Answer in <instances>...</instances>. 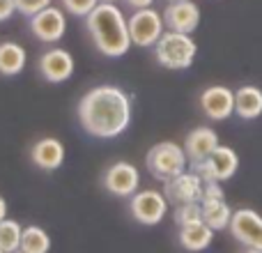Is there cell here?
<instances>
[{"instance_id":"5","label":"cell","mask_w":262,"mask_h":253,"mask_svg":"<svg viewBox=\"0 0 262 253\" xmlns=\"http://www.w3.org/2000/svg\"><path fill=\"white\" fill-rule=\"evenodd\" d=\"M237 168H239V157L232 147L228 145H221L209 154L205 161L191 163V171L198 173L203 182H226L230 177H235Z\"/></svg>"},{"instance_id":"10","label":"cell","mask_w":262,"mask_h":253,"mask_svg":"<svg viewBox=\"0 0 262 253\" xmlns=\"http://www.w3.org/2000/svg\"><path fill=\"white\" fill-rule=\"evenodd\" d=\"M104 186L118 198H131L140 186V173L134 163L129 161H115L104 173Z\"/></svg>"},{"instance_id":"25","label":"cell","mask_w":262,"mask_h":253,"mask_svg":"<svg viewBox=\"0 0 262 253\" xmlns=\"http://www.w3.org/2000/svg\"><path fill=\"white\" fill-rule=\"evenodd\" d=\"M14 3H16V12H21L23 16H35L37 12L49 7L51 0H14Z\"/></svg>"},{"instance_id":"19","label":"cell","mask_w":262,"mask_h":253,"mask_svg":"<svg viewBox=\"0 0 262 253\" xmlns=\"http://www.w3.org/2000/svg\"><path fill=\"white\" fill-rule=\"evenodd\" d=\"M28 62V53L16 41H3L0 44V74L3 76H16L23 72Z\"/></svg>"},{"instance_id":"15","label":"cell","mask_w":262,"mask_h":253,"mask_svg":"<svg viewBox=\"0 0 262 253\" xmlns=\"http://www.w3.org/2000/svg\"><path fill=\"white\" fill-rule=\"evenodd\" d=\"M30 159L39 171H55V168L62 166L64 161V145L60 138H53V136H46V138H39L30 150Z\"/></svg>"},{"instance_id":"7","label":"cell","mask_w":262,"mask_h":253,"mask_svg":"<svg viewBox=\"0 0 262 253\" xmlns=\"http://www.w3.org/2000/svg\"><path fill=\"white\" fill-rule=\"evenodd\" d=\"M129 209L131 217L143 226H157L163 221L168 212V198L161 191L154 189H145V191H136L129 200Z\"/></svg>"},{"instance_id":"2","label":"cell","mask_w":262,"mask_h":253,"mask_svg":"<svg viewBox=\"0 0 262 253\" xmlns=\"http://www.w3.org/2000/svg\"><path fill=\"white\" fill-rule=\"evenodd\" d=\"M85 26L97 51L106 58H122L131 49L127 18L115 3H99L85 16Z\"/></svg>"},{"instance_id":"3","label":"cell","mask_w":262,"mask_h":253,"mask_svg":"<svg viewBox=\"0 0 262 253\" xmlns=\"http://www.w3.org/2000/svg\"><path fill=\"white\" fill-rule=\"evenodd\" d=\"M198 53V44L189 32L166 30L154 44L157 62L166 69H189Z\"/></svg>"},{"instance_id":"24","label":"cell","mask_w":262,"mask_h":253,"mask_svg":"<svg viewBox=\"0 0 262 253\" xmlns=\"http://www.w3.org/2000/svg\"><path fill=\"white\" fill-rule=\"evenodd\" d=\"M99 5V0H62V7L74 16H88Z\"/></svg>"},{"instance_id":"32","label":"cell","mask_w":262,"mask_h":253,"mask_svg":"<svg viewBox=\"0 0 262 253\" xmlns=\"http://www.w3.org/2000/svg\"><path fill=\"white\" fill-rule=\"evenodd\" d=\"M14 253H26V251H21V249H18V251H14Z\"/></svg>"},{"instance_id":"26","label":"cell","mask_w":262,"mask_h":253,"mask_svg":"<svg viewBox=\"0 0 262 253\" xmlns=\"http://www.w3.org/2000/svg\"><path fill=\"white\" fill-rule=\"evenodd\" d=\"M219 198H226V194L221 189V182H205L203 200H219Z\"/></svg>"},{"instance_id":"16","label":"cell","mask_w":262,"mask_h":253,"mask_svg":"<svg viewBox=\"0 0 262 253\" xmlns=\"http://www.w3.org/2000/svg\"><path fill=\"white\" fill-rule=\"evenodd\" d=\"M216 147H219V134L212 126H195L193 131H189V136L184 140V152L191 163L205 161Z\"/></svg>"},{"instance_id":"9","label":"cell","mask_w":262,"mask_h":253,"mask_svg":"<svg viewBox=\"0 0 262 253\" xmlns=\"http://www.w3.org/2000/svg\"><path fill=\"white\" fill-rule=\"evenodd\" d=\"M203 189L205 182L200 180L198 173H180L177 177L163 182V196L168 203L172 205H184V203H200L203 200Z\"/></svg>"},{"instance_id":"29","label":"cell","mask_w":262,"mask_h":253,"mask_svg":"<svg viewBox=\"0 0 262 253\" xmlns=\"http://www.w3.org/2000/svg\"><path fill=\"white\" fill-rule=\"evenodd\" d=\"M3 219H7V200L0 196V221H3Z\"/></svg>"},{"instance_id":"23","label":"cell","mask_w":262,"mask_h":253,"mask_svg":"<svg viewBox=\"0 0 262 253\" xmlns=\"http://www.w3.org/2000/svg\"><path fill=\"white\" fill-rule=\"evenodd\" d=\"M203 219V205L200 203H184V205H175V223L184 226L191 221H200Z\"/></svg>"},{"instance_id":"1","label":"cell","mask_w":262,"mask_h":253,"mask_svg":"<svg viewBox=\"0 0 262 253\" xmlns=\"http://www.w3.org/2000/svg\"><path fill=\"white\" fill-rule=\"evenodd\" d=\"M78 122L95 138H118L131 124V97L118 86H97L78 101Z\"/></svg>"},{"instance_id":"6","label":"cell","mask_w":262,"mask_h":253,"mask_svg":"<svg viewBox=\"0 0 262 253\" xmlns=\"http://www.w3.org/2000/svg\"><path fill=\"white\" fill-rule=\"evenodd\" d=\"M127 26H129V37H131V44L140 46V49H149L159 41V37L163 35V16L152 7H140L136 9L134 14L127 18Z\"/></svg>"},{"instance_id":"13","label":"cell","mask_w":262,"mask_h":253,"mask_svg":"<svg viewBox=\"0 0 262 253\" xmlns=\"http://www.w3.org/2000/svg\"><path fill=\"white\" fill-rule=\"evenodd\" d=\"M37 69L49 83H64L74 74V58L64 49H49L41 53Z\"/></svg>"},{"instance_id":"27","label":"cell","mask_w":262,"mask_h":253,"mask_svg":"<svg viewBox=\"0 0 262 253\" xmlns=\"http://www.w3.org/2000/svg\"><path fill=\"white\" fill-rule=\"evenodd\" d=\"M14 12H16V3L14 0H0V23L12 18Z\"/></svg>"},{"instance_id":"18","label":"cell","mask_w":262,"mask_h":253,"mask_svg":"<svg viewBox=\"0 0 262 253\" xmlns=\"http://www.w3.org/2000/svg\"><path fill=\"white\" fill-rule=\"evenodd\" d=\"M235 113L244 120H255L262 115V90L258 86H242L235 92Z\"/></svg>"},{"instance_id":"8","label":"cell","mask_w":262,"mask_h":253,"mask_svg":"<svg viewBox=\"0 0 262 253\" xmlns=\"http://www.w3.org/2000/svg\"><path fill=\"white\" fill-rule=\"evenodd\" d=\"M30 30L44 44H55L67 32V16H64V12L60 7L49 5L46 9H41L35 16H30Z\"/></svg>"},{"instance_id":"33","label":"cell","mask_w":262,"mask_h":253,"mask_svg":"<svg viewBox=\"0 0 262 253\" xmlns=\"http://www.w3.org/2000/svg\"><path fill=\"white\" fill-rule=\"evenodd\" d=\"M168 3H177V0H168Z\"/></svg>"},{"instance_id":"17","label":"cell","mask_w":262,"mask_h":253,"mask_svg":"<svg viewBox=\"0 0 262 253\" xmlns=\"http://www.w3.org/2000/svg\"><path fill=\"white\" fill-rule=\"evenodd\" d=\"M212 240H214V230L203 221V219L180 226V244L191 253L205 251L209 244H212Z\"/></svg>"},{"instance_id":"21","label":"cell","mask_w":262,"mask_h":253,"mask_svg":"<svg viewBox=\"0 0 262 253\" xmlns=\"http://www.w3.org/2000/svg\"><path fill=\"white\" fill-rule=\"evenodd\" d=\"M21 251L26 253H49L51 251V237L44 228L28 226L23 228L21 235Z\"/></svg>"},{"instance_id":"11","label":"cell","mask_w":262,"mask_h":253,"mask_svg":"<svg viewBox=\"0 0 262 253\" xmlns=\"http://www.w3.org/2000/svg\"><path fill=\"white\" fill-rule=\"evenodd\" d=\"M230 233L239 244L262 251V217L253 209H237L230 219Z\"/></svg>"},{"instance_id":"34","label":"cell","mask_w":262,"mask_h":253,"mask_svg":"<svg viewBox=\"0 0 262 253\" xmlns=\"http://www.w3.org/2000/svg\"><path fill=\"white\" fill-rule=\"evenodd\" d=\"M0 253H5V251H3V249H0Z\"/></svg>"},{"instance_id":"28","label":"cell","mask_w":262,"mask_h":253,"mask_svg":"<svg viewBox=\"0 0 262 253\" xmlns=\"http://www.w3.org/2000/svg\"><path fill=\"white\" fill-rule=\"evenodd\" d=\"M152 3H154V0H127V5H129V7H134V9L152 7Z\"/></svg>"},{"instance_id":"4","label":"cell","mask_w":262,"mask_h":253,"mask_svg":"<svg viewBox=\"0 0 262 253\" xmlns=\"http://www.w3.org/2000/svg\"><path fill=\"white\" fill-rule=\"evenodd\" d=\"M145 163H147V171L152 173L154 180L168 182L186 171L189 157H186L182 145L172 143V140H163V143H157L154 147H149Z\"/></svg>"},{"instance_id":"14","label":"cell","mask_w":262,"mask_h":253,"mask_svg":"<svg viewBox=\"0 0 262 253\" xmlns=\"http://www.w3.org/2000/svg\"><path fill=\"white\" fill-rule=\"evenodd\" d=\"M163 23L168 30H177V32H193L200 23V7L193 0H177L170 3L163 12Z\"/></svg>"},{"instance_id":"30","label":"cell","mask_w":262,"mask_h":253,"mask_svg":"<svg viewBox=\"0 0 262 253\" xmlns=\"http://www.w3.org/2000/svg\"><path fill=\"white\" fill-rule=\"evenodd\" d=\"M244 253H262V251H260V249H246Z\"/></svg>"},{"instance_id":"31","label":"cell","mask_w":262,"mask_h":253,"mask_svg":"<svg viewBox=\"0 0 262 253\" xmlns=\"http://www.w3.org/2000/svg\"><path fill=\"white\" fill-rule=\"evenodd\" d=\"M99 3H118V0H99Z\"/></svg>"},{"instance_id":"22","label":"cell","mask_w":262,"mask_h":253,"mask_svg":"<svg viewBox=\"0 0 262 253\" xmlns=\"http://www.w3.org/2000/svg\"><path fill=\"white\" fill-rule=\"evenodd\" d=\"M21 235L23 226L14 219H3L0 221V249L5 253H14L21 249Z\"/></svg>"},{"instance_id":"20","label":"cell","mask_w":262,"mask_h":253,"mask_svg":"<svg viewBox=\"0 0 262 253\" xmlns=\"http://www.w3.org/2000/svg\"><path fill=\"white\" fill-rule=\"evenodd\" d=\"M200 205H203V221L207 223L212 230H226V228L230 226L232 209H230V205L226 203V198L200 200Z\"/></svg>"},{"instance_id":"12","label":"cell","mask_w":262,"mask_h":253,"mask_svg":"<svg viewBox=\"0 0 262 253\" xmlns=\"http://www.w3.org/2000/svg\"><path fill=\"white\" fill-rule=\"evenodd\" d=\"M200 109L209 120H228L235 113V92L226 86H209L200 95Z\"/></svg>"}]
</instances>
